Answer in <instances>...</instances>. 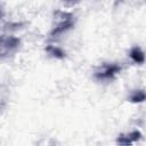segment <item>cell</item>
Wrapping results in <instances>:
<instances>
[{"label":"cell","instance_id":"3","mask_svg":"<svg viewBox=\"0 0 146 146\" xmlns=\"http://www.w3.org/2000/svg\"><path fill=\"white\" fill-rule=\"evenodd\" d=\"M141 138V133L139 131H132L129 133H121L116 138V143L121 146H130L135 141H138Z\"/></svg>","mask_w":146,"mask_h":146},{"label":"cell","instance_id":"4","mask_svg":"<svg viewBox=\"0 0 146 146\" xmlns=\"http://www.w3.org/2000/svg\"><path fill=\"white\" fill-rule=\"evenodd\" d=\"M129 56H130V58H131L135 63H137V64H143V63L145 62V54H144V51H143L139 47H133V48H131V50H130V52H129Z\"/></svg>","mask_w":146,"mask_h":146},{"label":"cell","instance_id":"2","mask_svg":"<svg viewBox=\"0 0 146 146\" xmlns=\"http://www.w3.org/2000/svg\"><path fill=\"white\" fill-rule=\"evenodd\" d=\"M121 71V66L115 63H105L95 71V76L98 80H111Z\"/></svg>","mask_w":146,"mask_h":146},{"label":"cell","instance_id":"1","mask_svg":"<svg viewBox=\"0 0 146 146\" xmlns=\"http://www.w3.org/2000/svg\"><path fill=\"white\" fill-rule=\"evenodd\" d=\"M74 25V16L71 13H65V11H56L55 13V26L52 27L50 35L52 38L66 32Z\"/></svg>","mask_w":146,"mask_h":146},{"label":"cell","instance_id":"5","mask_svg":"<svg viewBox=\"0 0 146 146\" xmlns=\"http://www.w3.org/2000/svg\"><path fill=\"white\" fill-rule=\"evenodd\" d=\"M19 44V40L14 38V36H9V39H2V51L6 50V48H9V51L13 49H16Z\"/></svg>","mask_w":146,"mask_h":146},{"label":"cell","instance_id":"7","mask_svg":"<svg viewBox=\"0 0 146 146\" xmlns=\"http://www.w3.org/2000/svg\"><path fill=\"white\" fill-rule=\"evenodd\" d=\"M46 50H47L51 56L57 57V58H63V57L65 56V52H64L60 48H58V47H56V46H48V47L46 48Z\"/></svg>","mask_w":146,"mask_h":146},{"label":"cell","instance_id":"6","mask_svg":"<svg viewBox=\"0 0 146 146\" xmlns=\"http://www.w3.org/2000/svg\"><path fill=\"white\" fill-rule=\"evenodd\" d=\"M146 99V92L144 90H135L129 96V100L132 103H141Z\"/></svg>","mask_w":146,"mask_h":146}]
</instances>
